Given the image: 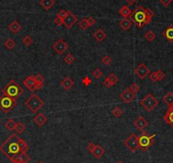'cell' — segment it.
<instances>
[{
    "mask_svg": "<svg viewBox=\"0 0 173 163\" xmlns=\"http://www.w3.org/2000/svg\"><path fill=\"white\" fill-rule=\"evenodd\" d=\"M82 82H83V84H84L85 85H90V84H91L92 80L89 79V77H86V78H84V79H83Z\"/></svg>",
    "mask_w": 173,
    "mask_h": 163,
    "instance_id": "cell-49",
    "label": "cell"
},
{
    "mask_svg": "<svg viewBox=\"0 0 173 163\" xmlns=\"http://www.w3.org/2000/svg\"><path fill=\"white\" fill-rule=\"evenodd\" d=\"M156 73H157V78H158V80H159V81L162 80L165 77V73L162 70H158V71H156Z\"/></svg>",
    "mask_w": 173,
    "mask_h": 163,
    "instance_id": "cell-41",
    "label": "cell"
},
{
    "mask_svg": "<svg viewBox=\"0 0 173 163\" xmlns=\"http://www.w3.org/2000/svg\"><path fill=\"white\" fill-rule=\"evenodd\" d=\"M79 28L82 30H86L89 28V25L87 23V18H83L79 23Z\"/></svg>",
    "mask_w": 173,
    "mask_h": 163,
    "instance_id": "cell-34",
    "label": "cell"
},
{
    "mask_svg": "<svg viewBox=\"0 0 173 163\" xmlns=\"http://www.w3.org/2000/svg\"><path fill=\"white\" fill-rule=\"evenodd\" d=\"M135 73L138 76L139 79L141 80H144L148 75H149L150 73V70L149 68L144 64V63H141L139 64L136 68H135Z\"/></svg>",
    "mask_w": 173,
    "mask_h": 163,
    "instance_id": "cell-10",
    "label": "cell"
},
{
    "mask_svg": "<svg viewBox=\"0 0 173 163\" xmlns=\"http://www.w3.org/2000/svg\"><path fill=\"white\" fill-rule=\"evenodd\" d=\"M60 85L65 90H70V89H71L73 87L74 81L69 76H66V77L64 78V80L60 82Z\"/></svg>",
    "mask_w": 173,
    "mask_h": 163,
    "instance_id": "cell-17",
    "label": "cell"
},
{
    "mask_svg": "<svg viewBox=\"0 0 173 163\" xmlns=\"http://www.w3.org/2000/svg\"><path fill=\"white\" fill-rule=\"evenodd\" d=\"M108 78V80H110V82L111 83V85H115L117 82H118V78H117V76L115 75V73H110V75H109V77H107Z\"/></svg>",
    "mask_w": 173,
    "mask_h": 163,
    "instance_id": "cell-37",
    "label": "cell"
},
{
    "mask_svg": "<svg viewBox=\"0 0 173 163\" xmlns=\"http://www.w3.org/2000/svg\"><path fill=\"white\" fill-rule=\"evenodd\" d=\"M15 130L16 131V133H17L21 134V133H23L25 132V130H26V126L22 122L16 123V126H15Z\"/></svg>",
    "mask_w": 173,
    "mask_h": 163,
    "instance_id": "cell-31",
    "label": "cell"
},
{
    "mask_svg": "<svg viewBox=\"0 0 173 163\" xmlns=\"http://www.w3.org/2000/svg\"><path fill=\"white\" fill-rule=\"evenodd\" d=\"M132 20H129L128 18H123L122 20H121L119 25L121 28V29L124 31H127L128 29H130V28L132 27Z\"/></svg>",
    "mask_w": 173,
    "mask_h": 163,
    "instance_id": "cell-20",
    "label": "cell"
},
{
    "mask_svg": "<svg viewBox=\"0 0 173 163\" xmlns=\"http://www.w3.org/2000/svg\"><path fill=\"white\" fill-rule=\"evenodd\" d=\"M66 15H67V11H66V10H59V12L57 14V16L58 17H59L60 19L64 20V19L66 18Z\"/></svg>",
    "mask_w": 173,
    "mask_h": 163,
    "instance_id": "cell-42",
    "label": "cell"
},
{
    "mask_svg": "<svg viewBox=\"0 0 173 163\" xmlns=\"http://www.w3.org/2000/svg\"><path fill=\"white\" fill-rule=\"evenodd\" d=\"M149 79L152 82L158 81V78H157V73L156 72H152L151 73H149Z\"/></svg>",
    "mask_w": 173,
    "mask_h": 163,
    "instance_id": "cell-44",
    "label": "cell"
},
{
    "mask_svg": "<svg viewBox=\"0 0 173 163\" xmlns=\"http://www.w3.org/2000/svg\"><path fill=\"white\" fill-rule=\"evenodd\" d=\"M163 102L168 105V106H171L173 104V93L172 92H168L165 97H163Z\"/></svg>",
    "mask_w": 173,
    "mask_h": 163,
    "instance_id": "cell-27",
    "label": "cell"
},
{
    "mask_svg": "<svg viewBox=\"0 0 173 163\" xmlns=\"http://www.w3.org/2000/svg\"><path fill=\"white\" fill-rule=\"evenodd\" d=\"M33 121H34V122L39 127H41V126H44V125L47 123V121H48V118H47L43 114L39 113V114H38L33 118Z\"/></svg>",
    "mask_w": 173,
    "mask_h": 163,
    "instance_id": "cell-15",
    "label": "cell"
},
{
    "mask_svg": "<svg viewBox=\"0 0 173 163\" xmlns=\"http://www.w3.org/2000/svg\"><path fill=\"white\" fill-rule=\"evenodd\" d=\"M33 78H34V81H35L36 85H37V89L38 90L41 89L43 85V83H44L43 77L41 74H36L35 76H33Z\"/></svg>",
    "mask_w": 173,
    "mask_h": 163,
    "instance_id": "cell-25",
    "label": "cell"
},
{
    "mask_svg": "<svg viewBox=\"0 0 173 163\" xmlns=\"http://www.w3.org/2000/svg\"><path fill=\"white\" fill-rule=\"evenodd\" d=\"M112 114L115 116V118H119V117H121V115H122V114H123V111H122V109L120 108V107H115L113 109H112Z\"/></svg>",
    "mask_w": 173,
    "mask_h": 163,
    "instance_id": "cell-33",
    "label": "cell"
},
{
    "mask_svg": "<svg viewBox=\"0 0 173 163\" xmlns=\"http://www.w3.org/2000/svg\"><path fill=\"white\" fill-rule=\"evenodd\" d=\"M93 75L96 78V79H100L103 75V72L101 71L99 68H96L94 71L93 72Z\"/></svg>",
    "mask_w": 173,
    "mask_h": 163,
    "instance_id": "cell-40",
    "label": "cell"
},
{
    "mask_svg": "<svg viewBox=\"0 0 173 163\" xmlns=\"http://www.w3.org/2000/svg\"><path fill=\"white\" fill-rule=\"evenodd\" d=\"M142 132H143V133L137 137L138 146H139V149L142 151L145 152L154 144L155 134L149 136L146 132H144V131H142Z\"/></svg>",
    "mask_w": 173,
    "mask_h": 163,
    "instance_id": "cell-4",
    "label": "cell"
},
{
    "mask_svg": "<svg viewBox=\"0 0 173 163\" xmlns=\"http://www.w3.org/2000/svg\"><path fill=\"white\" fill-rule=\"evenodd\" d=\"M162 4H163L165 7H168L169 4L172 2L173 0H159Z\"/></svg>",
    "mask_w": 173,
    "mask_h": 163,
    "instance_id": "cell-47",
    "label": "cell"
},
{
    "mask_svg": "<svg viewBox=\"0 0 173 163\" xmlns=\"http://www.w3.org/2000/svg\"><path fill=\"white\" fill-rule=\"evenodd\" d=\"M20 138L16 133H12L9 138L0 145V150L10 161L16 163L20 155H21V150L19 147Z\"/></svg>",
    "mask_w": 173,
    "mask_h": 163,
    "instance_id": "cell-1",
    "label": "cell"
},
{
    "mask_svg": "<svg viewBox=\"0 0 173 163\" xmlns=\"http://www.w3.org/2000/svg\"><path fill=\"white\" fill-rule=\"evenodd\" d=\"M24 85L28 89L30 92H35L37 89V85H36V83L34 81V78L33 76H28L27 78H26V80L23 81Z\"/></svg>",
    "mask_w": 173,
    "mask_h": 163,
    "instance_id": "cell-13",
    "label": "cell"
},
{
    "mask_svg": "<svg viewBox=\"0 0 173 163\" xmlns=\"http://www.w3.org/2000/svg\"><path fill=\"white\" fill-rule=\"evenodd\" d=\"M38 163H43V162H41V161H40V162H38Z\"/></svg>",
    "mask_w": 173,
    "mask_h": 163,
    "instance_id": "cell-53",
    "label": "cell"
},
{
    "mask_svg": "<svg viewBox=\"0 0 173 163\" xmlns=\"http://www.w3.org/2000/svg\"><path fill=\"white\" fill-rule=\"evenodd\" d=\"M93 38L96 40L98 42H102L104 40H105L106 38V33L105 31L101 28L98 29V30L93 33Z\"/></svg>",
    "mask_w": 173,
    "mask_h": 163,
    "instance_id": "cell-19",
    "label": "cell"
},
{
    "mask_svg": "<svg viewBox=\"0 0 173 163\" xmlns=\"http://www.w3.org/2000/svg\"><path fill=\"white\" fill-rule=\"evenodd\" d=\"M95 22H96V20H94L93 17H88V18H87V23H88L89 27L93 26V25L95 24Z\"/></svg>",
    "mask_w": 173,
    "mask_h": 163,
    "instance_id": "cell-48",
    "label": "cell"
},
{
    "mask_svg": "<svg viewBox=\"0 0 173 163\" xmlns=\"http://www.w3.org/2000/svg\"><path fill=\"white\" fill-rule=\"evenodd\" d=\"M25 105L32 113H38L39 111V109H41L43 107L44 102L39 97L37 94H32L25 102Z\"/></svg>",
    "mask_w": 173,
    "mask_h": 163,
    "instance_id": "cell-5",
    "label": "cell"
},
{
    "mask_svg": "<svg viewBox=\"0 0 173 163\" xmlns=\"http://www.w3.org/2000/svg\"><path fill=\"white\" fill-rule=\"evenodd\" d=\"M130 89H131V91L133 92V93H137V92H139V90H140V87H139V85H137V84H136V83H133V84H132V85L129 87Z\"/></svg>",
    "mask_w": 173,
    "mask_h": 163,
    "instance_id": "cell-39",
    "label": "cell"
},
{
    "mask_svg": "<svg viewBox=\"0 0 173 163\" xmlns=\"http://www.w3.org/2000/svg\"><path fill=\"white\" fill-rule=\"evenodd\" d=\"M52 48L54 49V51H55L56 53L61 55L63 53H65L66 51H67L69 46L68 44L64 41L63 39H59V40H57L53 45H52Z\"/></svg>",
    "mask_w": 173,
    "mask_h": 163,
    "instance_id": "cell-9",
    "label": "cell"
},
{
    "mask_svg": "<svg viewBox=\"0 0 173 163\" xmlns=\"http://www.w3.org/2000/svg\"><path fill=\"white\" fill-rule=\"evenodd\" d=\"M105 150H104V148L101 146V145H99V144H96V147H95V149L93 150V151L92 152L93 154V155L96 158V159H100L104 155H105Z\"/></svg>",
    "mask_w": 173,
    "mask_h": 163,
    "instance_id": "cell-18",
    "label": "cell"
},
{
    "mask_svg": "<svg viewBox=\"0 0 173 163\" xmlns=\"http://www.w3.org/2000/svg\"><path fill=\"white\" fill-rule=\"evenodd\" d=\"M101 61H102V63H103L104 65L109 66V65H110L111 62H112V58H111L110 56L106 55V56H105L101 59Z\"/></svg>",
    "mask_w": 173,
    "mask_h": 163,
    "instance_id": "cell-36",
    "label": "cell"
},
{
    "mask_svg": "<svg viewBox=\"0 0 173 163\" xmlns=\"http://www.w3.org/2000/svg\"><path fill=\"white\" fill-rule=\"evenodd\" d=\"M54 23H55L57 26H61V25H63V24H64V21H63V20H62V19H60V18H59V17H58V16H56V17L54 18Z\"/></svg>",
    "mask_w": 173,
    "mask_h": 163,
    "instance_id": "cell-45",
    "label": "cell"
},
{
    "mask_svg": "<svg viewBox=\"0 0 173 163\" xmlns=\"http://www.w3.org/2000/svg\"><path fill=\"white\" fill-rule=\"evenodd\" d=\"M130 20H132V22H135L137 28H141L144 25L149 24L152 19L146 16L145 9L144 8V6L139 5L133 12H132L130 16Z\"/></svg>",
    "mask_w": 173,
    "mask_h": 163,
    "instance_id": "cell-2",
    "label": "cell"
},
{
    "mask_svg": "<svg viewBox=\"0 0 173 163\" xmlns=\"http://www.w3.org/2000/svg\"><path fill=\"white\" fill-rule=\"evenodd\" d=\"M15 126H16V122L13 119H10V120H8L6 122L4 123V127L10 132H12V131L15 130Z\"/></svg>",
    "mask_w": 173,
    "mask_h": 163,
    "instance_id": "cell-26",
    "label": "cell"
},
{
    "mask_svg": "<svg viewBox=\"0 0 173 163\" xmlns=\"http://www.w3.org/2000/svg\"><path fill=\"white\" fill-rule=\"evenodd\" d=\"M31 160V157L27 153H21L16 163H28Z\"/></svg>",
    "mask_w": 173,
    "mask_h": 163,
    "instance_id": "cell-29",
    "label": "cell"
},
{
    "mask_svg": "<svg viewBox=\"0 0 173 163\" xmlns=\"http://www.w3.org/2000/svg\"><path fill=\"white\" fill-rule=\"evenodd\" d=\"M124 145L126 147L133 153L136 152L138 149V140H137V136L135 133H132L130 134L129 137H127V138H126V140L124 141Z\"/></svg>",
    "mask_w": 173,
    "mask_h": 163,
    "instance_id": "cell-8",
    "label": "cell"
},
{
    "mask_svg": "<svg viewBox=\"0 0 173 163\" xmlns=\"http://www.w3.org/2000/svg\"><path fill=\"white\" fill-rule=\"evenodd\" d=\"M19 147L20 150H21V152H23V153H27L29 149L27 142L24 139H22V138H20L19 139Z\"/></svg>",
    "mask_w": 173,
    "mask_h": 163,
    "instance_id": "cell-28",
    "label": "cell"
},
{
    "mask_svg": "<svg viewBox=\"0 0 173 163\" xmlns=\"http://www.w3.org/2000/svg\"><path fill=\"white\" fill-rule=\"evenodd\" d=\"M54 4H55L54 0H40V4L46 10H50L54 5Z\"/></svg>",
    "mask_w": 173,
    "mask_h": 163,
    "instance_id": "cell-23",
    "label": "cell"
},
{
    "mask_svg": "<svg viewBox=\"0 0 173 163\" xmlns=\"http://www.w3.org/2000/svg\"><path fill=\"white\" fill-rule=\"evenodd\" d=\"M133 125L139 130V131H144V129L149 125V122L144 119L143 116H139L137 118V120L133 121Z\"/></svg>",
    "mask_w": 173,
    "mask_h": 163,
    "instance_id": "cell-14",
    "label": "cell"
},
{
    "mask_svg": "<svg viewBox=\"0 0 173 163\" xmlns=\"http://www.w3.org/2000/svg\"><path fill=\"white\" fill-rule=\"evenodd\" d=\"M145 14H146V16L149 17V18H151L154 16V13L153 10L151 9H145Z\"/></svg>",
    "mask_w": 173,
    "mask_h": 163,
    "instance_id": "cell-43",
    "label": "cell"
},
{
    "mask_svg": "<svg viewBox=\"0 0 173 163\" xmlns=\"http://www.w3.org/2000/svg\"><path fill=\"white\" fill-rule=\"evenodd\" d=\"M16 103L17 101L15 98L6 95H3L0 97V109L5 114L10 112L16 105Z\"/></svg>",
    "mask_w": 173,
    "mask_h": 163,
    "instance_id": "cell-6",
    "label": "cell"
},
{
    "mask_svg": "<svg viewBox=\"0 0 173 163\" xmlns=\"http://www.w3.org/2000/svg\"><path fill=\"white\" fill-rule=\"evenodd\" d=\"M4 46L8 49V50H12L15 47V42L13 39H8L4 42Z\"/></svg>",
    "mask_w": 173,
    "mask_h": 163,
    "instance_id": "cell-30",
    "label": "cell"
},
{
    "mask_svg": "<svg viewBox=\"0 0 173 163\" xmlns=\"http://www.w3.org/2000/svg\"><path fill=\"white\" fill-rule=\"evenodd\" d=\"M8 28H9V29H10L12 32H15V33L19 32L21 30V28H22L21 25L20 24L17 20H14L13 22H11L10 25H9Z\"/></svg>",
    "mask_w": 173,
    "mask_h": 163,
    "instance_id": "cell-22",
    "label": "cell"
},
{
    "mask_svg": "<svg viewBox=\"0 0 173 163\" xmlns=\"http://www.w3.org/2000/svg\"><path fill=\"white\" fill-rule=\"evenodd\" d=\"M119 13L123 18H128L132 14V10H130L129 7H127L126 5H123L119 10Z\"/></svg>",
    "mask_w": 173,
    "mask_h": 163,
    "instance_id": "cell-24",
    "label": "cell"
},
{
    "mask_svg": "<svg viewBox=\"0 0 173 163\" xmlns=\"http://www.w3.org/2000/svg\"><path fill=\"white\" fill-rule=\"evenodd\" d=\"M135 97H136V94L131 91V89L128 87L125 89V91L120 94V97L124 101V102L126 103H130L131 102H133L134 100Z\"/></svg>",
    "mask_w": 173,
    "mask_h": 163,
    "instance_id": "cell-12",
    "label": "cell"
},
{
    "mask_svg": "<svg viewBox=\"0 0 173 163\" xmlns=\"http://www.w3.org/2000/svg\"><path fill=\"white\" fill-rule=\"evenodd\" d=\"M117 163H124V162H121H121H117Z\"/></svg>",
    "mask_w": 173,
    "mask_h": 163,
    "instance_id": "cell-52",
    "label": "cell"
},
{
    "mask_svg": "<svg viewBox=\"0 0 173 163\" xmlns=\"http://www.w3.org/2000/svg\"><path fill=\"white\" fill-rule=\"evenodd\" d=\"M163 36L170 42H173V26H169L163 32Z\"/></svg>",
    "mask_w": 173,
    "mask_h": 163,
    "instance_id": "cell-21",
    "label": "cell"
},
{
    "mask_svg": "<svg viewBox=\"0 0 173 163\" xmlns=\"http://www.w3.org/2000/svg\"><path fill=\"white\" fill-rule=\"evenodd\" d=\"M104 85L106 86V87H110V86H112V85H111V83L110 82V80H108V78H106L105 80H104Z\"/></svg>",
    "mask_w": 173,
    "mask_h": 163,
    "instance_id": "cell-50",
    "label": "cell"
},
{
    "mask_svg": "<svg viewBox=\"0 0 173 163\" xmlns=\"http://www.w3.org/2000/svg\"><path fill=\"white\" fill-rule=\"evenodd\" d=\"M63 21H64L65 27L68 29H70L72 28L73 25L76 24V22L77 21V17L71 11H67V15H66V18L63 20Z\"/></svg>",
    "mask_w": 173,
    "mask_h": 163,
    "instance_id": "cell-11",
    "label": "cell"
},
{
    "mask_svg": "<svg viewBox=\"0 0 173 163\" xmlns=\"http://www.w3.org/2000/svg\"><path fill=\"white\" fill-rule=\"evenodd\" d=\"M144 38L149 41V42H152V41L154 40V39L156 38V36H155V34H154V32L153 31L149 30L145 33Z\"/></svg>",
    "mask_w": 173,
    "mask_h": 163,
    "instance_id": "cell-32",
    "label": "cell"
},
{
    "mask_svg": "<svg viewBox=\"0 0 173 163\" xmlns=\"http://www.w3.org/2000/svg\"><path fill=\"white\" fill-rule=\"evenodd\" d=\"M163 119L165 122L169 124L170 126H172L173 127V104L171 105V106H169V109H167V111L165 113Z\"/></svg>",
    "mask_w": 173,
    "mask_h": 163,
    "instance_id": "cell-16",
    "label": "cell"
},
{
    "mask_svg": "<svg viewBox=\"0 0 173 163\" xmlns=\"http://www.w3.org/2000/svg\"><path fill=\"white\" fill-rule=\"evenodd\" d=\"M126 2H127V4H130V5H133L135 3H136V1L137 0H126Z\"/></svg>",
    "mask_w": 173,
    "mask_h": 163,
    "instance_id": "cell-51",
    "label": "cell"
},
{
    "mask_svg": "<svg viewBox=\"0 0 173 163\" xmlns=\"http://www.w3.org/2000/svg\"><path fill=\"white\" fill-rule=\"evenodd\" d=\"M95 147H96V144L93 143H89V144L86 146V148H87V150L92 153L93 151V150L95 149Z\"/></svg>",
    "mask_w": 173,
    "mask_h": 163,
    "instance_id": "cell-46",
    "label": "cell"
},
{
    "mask_svg": "<svg viewBox=\"0 0 173 163\" xmlns=\"http://www.w3.org/2000/svg\"><path fill=\"white\" fill-rule=\"evenodd\" d=\"M22 42H23V44L26 45V46H30L31 44H32V39L31 38V36H29V35H27V36H25L24 38H23V40H22Z\"/></svg>",
    "mask_w": 173,
    "mask_h": 163,
    "instance_id": "cell-38",
    "label": "cell"
},
{
    "mask_svg": "<svg viewBox=\"0 0 173 163\" xmlns=\"http://www.w3.org/2000/svg\"><path fill=\"white\" fill-rule=\"evenodd\" d=\"M65 62L66 63H67V64H69V65H70V64H72L74 61H75V57L71 55V54H67L66 56H65Z\"/></svg>",
    "mask_w": 173,
    "mask_h": 163,
    "instance_id": "cell-35",
    "label": "cell"
},
{
    "mask_svg": "<svg viewBox=\"0 0 173 163\" xmlns=\"http://www.w3.org/2000/svg\"><path fill=\"white\" fill-rule=\"evenodd\" d=\"M1 92L3 93V95H6V96H9L16 99L22 95L23 89L19 84L16 83L15 80H12L2 89Z\"/></svg>",
    "mask_w": 173,
    "mask_h": 163,
    "instance_id": "cell-3",
    "label": "cell"
},
{
    "mask_svg": "<svg viewBox=\"0 0 173 163\" xmlns=\"http://www.w3.org/2000/svg\"><path fill=\"white\" fill-rule=\"evenodd\" d=\"M140 104L145 109L147 112H152L154 109L159 104V101L153 96V94L149 93L140 101Z\"/></svg>",
    "mask_w": 173,
    "mask_h": 163,
    "instance_id": "cell-7",
    "label": "cell"
}]
</instances>
